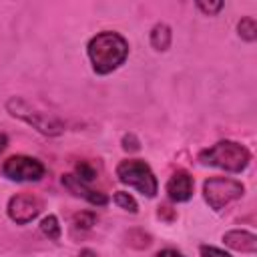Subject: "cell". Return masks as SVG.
Returning <instances> with one entry per match:
<instances>
[{
	"instance_id": "cell-1",
	"label": "cell",
	"mask_w": 257,
	"mask_h": 257,
	"mask_svg": "<svg viewBox=\"0 0 257 257\" xmlns=\"http://www.w3.org/2000/svg\"><path fill=\"white\" fill-rule=\"evenodd\" d=\"M88 58L96 74H108L116 70L128 56V42L118 32H100L88 42Z\"/></svg>"
},
{
	"instance_id": "cell-2",
	"label": "cell",
	"mask_w": 257,
	"mask_h": 257,
	"mask_svg": "<svg viewBox=\"0 0 257 257\" xmlns=\"http://www.w3.org/2000/svg\"><path fill=\"white\" fill-rule=\"evenodd\" d=\"M249 151L235 141H219L211 149H205L199 155V161L209 167H217L229 173H241L249 165Z\"/></svg>"
},
{
	"instance_id": "cell-3",
	"label": "cell",
	"mask_w": 257,
	"mask_h": 257,
	"mask_svg": "<svg viewBox=\"0 0 257 257\" xmlns=\"http://www.w3.org/2000/svg\"><path fill=\"white\" fill-rule=\"evenodd\" d=\"M6 108H8V112H10L12 116H16V118H20V120H24V122H28V124H32V126H34L36 131H40L42 135L56 137V135H60V133L64 131V124H62L56 116H52V114H48V112H42V110H38V108H34V106H30V104H28L26 100H22L20 96L8 98Z\"/></svg>"
},
{
	"instance_id": "cell-4",
	"label": "cell",
	"mask_w": 257,
	"mask_h": 257,
	"mask_svg": "<svg viewBox=\"0 0 257 257\" xmlns=\"http://www.w3.org/2000/svg\"><path fill=\"white\" fill-rule=\"evenodd\" d=\"M116 177L120 183L135 187L139 193H143L145 197H155L157 195V179L151 171V167L145 161L139 159H128L118 163L116 167Z\"/></svg>"
},
{
	"instance_id": "cell-5",
	"label": "cell",
	"mask_w": 257,
	"mask_h": 257,
	"mask_svg": "<svg viewBox=\"0 0 257 257\" xmlns=\"http://www.w3.org/2000/svg\"><path fill=\"white\" fill-rule=\"evenodd\" d=\"M243 191H245V187L239 181L225 179V177L207 179L203 185V197L209 203V207L215 211H221L223 207H227L229 203L239 199L243 195Z\"/></svg>"
},
{
	"instance_id": "cell-6",
	"label": "cell",
	"mask_w": 257,
	"mask_h": 257,
	"mask_svg": "<svg viewBox=\"0 0 257 257\" xmlns=\"http://www.w3.org/2000/svg\"><path fill=\"white\" fill-rule=\"evenodd\" d=\"M4 177L16 183H34L44 177V165L28 155H14L4 161L2 165Z\"/></svg>"
},
{
	"instance_id": "cell-7",
	"label": "cell",
	"mask_w": 257,
	"mask_h": 257,
	"mask_svg": "<svg viewBox=\"0 0 257 257\" xmlns=\"http://www.w3.org/2000/svg\"><path fill=\"white\" fill-rule=\"evenodd\" d=\"M8 217L18 223V225H26L32 219H36L42 211V201L34 195H14L8 201Z\"/></svg>"
},
{
	"instance_id": "cell-8",
	"label": "cell",
	"mask_w": 257,
	"mask_h": 257,
	"mask_svg": "<svg viewBox=\"0 0 257 257\" xmlns=\"http://www.w3.org/2000/svg\"><path fill=\"white\" fill-rule=\"evenodd\" d=\"M62 185H64V187H66L74 197H80V199L88 201L90 205L100 207V205H106V203H108V197H106L104 193L90 189V187H88V183L80 181L76 175H62Z\"/></svg>"
},
{
	"instance_id": "cell-9",
	"label": "cell",
	"mask_w": 257,
	"mask_h": 257,
	"mask_svg": "<svg viewBox=\"0 0 257 257\" xmlns=\"http://www.w3.org/2000/svg\"><path fill=\"white\" fill-rule=\"evenodd\" d=\"M167 193L169 199L175 203H185L193 195V177L187 171H177L167 181Z\"/></svg>"
},
{
	"instance_id": "cell-10",
	"label": "cell",
	"mask_w": 257,
	"mask_h": 257,
	"mask_svg": "<svg viewBox=\"0 0 257 257\" xmlns=\"http://www.w3.org/2000/svg\"><path fill=\"white\" fill-rule=\"evenodd\" d=\"M223 243L235 251H241V253H253L257 251V237L249 231H241V229H235V231H227L223 235Z\"/></svg>"
},
{
	"instance_id": "cell-11",
	"label": "cell",
	"mask_w": 257,
	"mask_h": 257,
	"mask_svg": "<svg viewBox=\"0 0 257 257\" xmlns=\"http://www.w3.org/2000/svg\"><path fill=\"white\" fill-rule=\"evenodd\" d=\"M151 44L155 50H167L171 46V28L167 24H157L151 30Z\"/></svg>"
},
{
	"instance_id": "cell-12",
	"label": "cell",
	"mask_w": 257,
	"mask_h": 257,
	"mask_svg": "<svg viewBox=\"0 0 257 257\" xmlns=\"http://www.w3.org/2000/svg\"><path fill=\"white\" fill-rule=\"evenodd\" d=\"M237 32H239V36L243 40L253 42L257 38V22H255V18H251V16L241 18V22L237 24Z\"/></svg>"
},
{
	"instance_id": "cell-13",
	"label": "cell",
	"mask_w": 257,
	"mask_h": 257,
	"mask_svg": "<svg viewBox=\"0 0 257 257\" xmlns=\"http://www.w3.org/2000/svg\"><path fill=\"white\" fill-rule=\"evenodd\" d=\"M40 231L48 237V239H58L60 237V225H58V219L54 215H48L40 221Z\"/></svg>"
},
{
	"instance_id": "cell-14",
	"label": "cell",
	"mask_w": 257,
	"mask_h": 257,
	"mask_svg": "<svg viewBox=\"0 0 257 257\" xmlns=\"http://www.w3.org/2000/svg\"><path fill=\"white\" fill-rule=\"evenodd\" d=\"M114 203H116L120 209L128 211V213H137V201H135L128 193H124V191L114 193Z\"/></svg>"
},
{
	"instance_id": "cell-15",
	"label": "cell",
	"mask_w": 257,
	"mask_h": 257,
	"mask_svg": "<svg viewBox=\"0 0 257 257\" xmlns=\"http://www.w3.org/2000/svg\"><path fill=\"white\" fill-rule=\"evenodd\" d=\"M94 223H96V215L90 211H82V213L74 215V227L76 229H90Z\"/></svg>"
},
{
	"instance_id": "cell-16",
	"label": "cell",
	"mask_w": 257,
	"mask_h": 257,
	"mask_svg": "<svg viewBox=\"0 0 257 257\" xmlns=\"http://www.w3.org/2000/svg\"><path fill=\"white\" fill-rule=\"evenodd\" d=\"M80 181H84V183H90V181H94L96 179V171L88 165V163H78L76 165V173H74Z\"/></svg>"
},
{
	"instance_id": "cell-17",
	"label": "cell",
	"mask_w": 257,
	"mask_h": 257,
	"mask_svg": "<svg viewBox=\"0 0 257 257\" xmlns=\"http://www.w3.org/2000/svg\"><path fill=\"white\" fill-rule=\"evenodd\" d=\"M225 4L223 2H197V8L203 12V14H207V16H213V14H217L221 8H223Z\"/></svg>"
},
{
	"instance_id": "cell-18",
	"label": "cell",
	"mask_w": 257,
	"mask_h": 257,
	"mask_svg": "<svg viewBox=\"0 0 257 257\" xmlns=\"http://www.w3.org/2000/svg\"><path fill=\"white\" fill-rule=\"evenodd\" d=\"M199 253H201V257H231L227 251L217 249V247H211V245H201L199 247Z\"/></svg>"
},
{
	"instance_id": "cell-19",
	"label": "cell",
	"mask_w": 257,
	"mask_h": 257,
	"mask_svg": "<svg viewBox=\"0 0 257 257\" xmlns=\"http://www.w3.org/2000/svg\"><path fill=\"white\" fill-rule=\"evenodd\" d=\"M122 149L124 151H139V141L133 135H124L122 137Z\"/></svg>"
},
{
	"instance_id": "cell-20",
	"label": "cell",
	"mask_w": 257,
	"mask_h": 257,
	"mask_svg": "<svg viewBox=\"0 0 257 257\" xmlns=\"http://www.w3.org/2000/svg\"><path fill=\"white\" fill-rule=\"evenodd\" d=\"M157 257H185V255L179 253V251H175V249H163V251L157 253Z\"/></svg>"
},
{
	"instance_id": "cell-21",
	"label": "cell",
	"mask_w": 257,
	"mask_h": 257,
	"mask_svg": "<svg viewBox=\"0 0 257 257\" xmlns=\"http://www.w3.org/2000/svg\"><path fill=\"white\" fill-rule=\"evenodd\" d=\"M6 145H8V137L4 133H0V153L6 149Z\"/></svg>"
},
{
	"instance_id": "cell-22",
	"label": "cell",
	"mask_w": 257,
	"mask_h": 257,
	"mask_svg": "<svg viewBox=\"0 0 257 257\" xmlns=\"http://www.w3.org/2000/svg\"><path fill=\"white\" fill-rule=\"evenodd\" d=\"M78 257H96V253L94 251H90V249H84V251H80V255Z\"/></svg>"
}]
</instances>
